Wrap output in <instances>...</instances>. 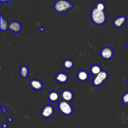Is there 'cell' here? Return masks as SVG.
<instances>
[{
  "instance_id": "cell-2",
  "label": "cell",
  "mask_w": 128,
  "mask_h": 128,
  "mask_svg": "<svg viewBox=\"0 0 128 128\" xmlns=\"http://www.w3.org/2000/svg\"><path fill=\"white\" fill-rule=\"evenodd\" d=\"M72 8V4L68 0H57L54 5V10L58 14L66 12Z\"/></svg>"
},
{
  "instance_id": "cell-25",
  "label": "cell",
  "mask_w": 128,
  "mask_h": 128,
  "mask_svg": "<svg viewBox=\"0 0 128 128\" xmlns=\"http://www.w3.org/2000/svg\"><path fill=\"white\" fill-rule=\"evenodd\" d=\"M126 48H127V49L128 50V42L126 44Z\"/></svg>"
},
{
  "instance_id": "cell-18",
  "label": "cell",
  "mask_w": 128,
  "mask_h": 128,
  "mask_svg": "<svg viewBox=\"0 0 128 128\" xmlns=\"http://www.w3.org/2000/svg\"><path fill=\"white\" fill-rule=\"evenodd\" d=\"M94 7L99 10H103V11H105V10L106 9V6L105 4L102 1L98 2L96 4Z\"/></svg>"
},
{
  "instance_id": "cell-7",
  "label": "cell",
  "mask_w": 128,
  "mask_h": 128,
  "mask_svg": "<svg viewBox=\"0 0 128 128\" xmlns=\"http://www.w3.org/2000/svg\"><path fill=\"white\" fill-rule=\"evenodd\" d=\"M60 97L62 100L70 102L74 99V95L72 90L68 89H65L62 90L61 92Z\"/></svg>"
},
{
  "instance_id": "cell-8",
  "label": "cell",
  "mask_w": 128,
  "mask_h": 128,
  "mask_svg": "<svg viewBox=\"0 0 128 128\" xmlns=\"http://www.w3.org/2000/svg\"><path fill=\"white\" fill-rule=\"evenodd\" d=\"M29 85L31 88L35 90H40L43 88L42 82L38 79H32L29 82Z\"/></svg>"
},
{
  "instance_id": "cell-15",
  "label": "cell",
  "mask_w": 128,
  "mask_h": 128,
  "mask_svg": "<svg viewBox=\"0 0 128 128\" xmlns=\"http://www.w3.org/2000/svg\"><path fill=\"white\" fill-rule=\"evenodd\" d=\"M0 30L2 32H6L8 27V24L6 18L1 14L0 15Z\"/></svg>"
},
{
  "instance_id": "cell-23",
  "label": "cell",
  "mask_w": 128,
  "mask_h": 128,
  "mask_svg": "<svg viewBox=\"0 0 128 128\" xmlns=\"http://www.w3.org/2000/svg\"><path fill=\"white\" fill-rule=\"evenodd\" d=\"M7 121L8 122H11L12 121V118L11 117H8L7 119Z\"/></svg>"
},
{
  "instance_id": "cell-4",
  "label": "cell",
  "mask_w": 128,
  "mask_h": 128,
  "mask_svg": "<svg viewBox=\"0 0 128 128\" xmlns=\"http://www.w3.org/2000/svg\"><path fill=\"white\" fill-rule=\"evenodd\" d=\"M108 74L106 70H102L96 76H94L92 80V84L96 86H100L102 85L104 82L108 79Z\"/></svg>"
},
{
  "instance_id": "cell-1",
  "label": "cell",
  "mask_w": 128,
  "mask_h": 128,
  "mask_svg": "<svg viewBox=\"0 0 128 128\" xmlns=\"http://www.w3.org/2000/svg\"><path fill=\"white\" fill-rule=\"evenodd\" d=\"M90 20L96 26H101L106 20V16L105 11L99 10L94 7L90 12Z\"/></svg>"
},
{
  "instance_id": "cell-24",
  "label": "cell",
  "mask_w": 128,
  "mask_h": 128,
  "mask_svg": "<svg viewBox=\"0 0 128 128\" xmlns=\"http://www.w3.org/2000/svg\"><path fill=\"white\" fill-rule=\"evenodd\" d=\"M39 30L41 32H43L44 31V28L43 27H40L39 28Z\"/></svg>"
},
{
  "instance_id": "cell-13",
  "label": "cell",
  "mask_w": 128,
  "mask_h": 128,
  "mask_svg": "<svg viewBox=\"0 0 128 128\" xmlns=\"http://www.w3.org/2000/svg\"><path fill=\"white\" fill-rule=\"evenodd\" d=\"M126 18L124 16H120L116 17L113 20V24L116 28H120L124 26L126 22Z\"/></svg>"
},
{
  "instance_id": "cell-14",
  "label": "cell",
  "mask_w": 128,
  "mask_h": 128,
  "mask_svg": "<svg viewBox=\"0 0 128 128\" xmlns=\"http://www.w3.org/2000/svg\"><path fill=\"white\" fill-rule=\"evenodd\" d=\"M102 70L101 66L98 64H92L90 68V74L94 76L98 74Z\"/></svg>"
},
{
  "instance_id": "cell-26",
  "label": "cell",
  "mask_w": 128,
  "mask_h": 128,
  "mask_svg": "<svg viewBox=\"0 0 128 128\" xmlns=\"http://www.w3.org/2000/svg\"><path fill=\"white\" fill-rule=\"evenodd\" d=\"M126 82L128 84V76H127V78H126Z\"/></svg>"
},
{
  "instance_id": "cell-5",
  "label": "cell",
  "mask_w": 128,
  "mask_h": 128,
  "mask_svg": "<svg viewBox=\"0 0 128 128\" xmlns=\"http://www.w3.org/2000/svg\"><path fill=\"white\" fill-rule=\"evenodd\" d=\"M100 56L102 59L109 60L112 58L114 56V51L110 46L104 47L100 52Z\"/></svg>"
},
{
  "instance_id": "cell-19",
  "label": "cell",
  "mask_w": 128,
  "mask_h": 128,
  "mask_svg": "<svg viewBox=\"0 0 128 128\" xmlns=\"http://www.w3.org/2000/svg\"><path fill=\"white\" fill-rule=\"evenodd\" d=\"M122 101L126 106H128V92L124 93L122 96Z\"/></svg>"
},
{
  "instance_id": "cell-20",
  "label": "cell",
  "mask_w": 128,
  "mask_h": 128,
  "mask_svg": "<svg viewBox=\"0 0 128 128\" xmlns=\"http://www.w3.org/2000/svg\"><path fill=\"white\" fill-rule=\"evenodd\" d=\"M0 2L2 3H6L8 4H12V1L10 0H0Z\"/></svg>"
},
{
  "instance_id": "cell-3",
  "label": "cell",
  "mask_w": 128,
  "mask_h": 128,
  "mask_svg": "<svg viewBox=\"0 0 128 128\" xmlns=\"http://www.w3.org/2000/svg\"><path fill=\"white\" fill-rule=\"evenodd\" d=\"M58 109L62 114L66 116H69L73 112V108L70 102L64 100H62L58 102Z\"/></svg>"
},
{
  "instance_id": "cell-17",
  "label": "cell",
  "mask_w": 128,
  "mask_h": 128,
  "mask_svg": "<svg viewBox=\"0 0 128 128\" xmlns=\"http://www.w3.org/2000/svg\"><path fill=\"white\" fill-rule=\"evenodd\" d=\"M29 70L27 66L23 65L20 68V76L24 78H26L28 76Z\"/></svg>"
},
{
  "instance_id": "cell-6",
  "label": "cell",
  "mask_w": 128,
  "mask_h": 128,
  "mask_svg": "<svg viewBox=\"0 0 128 128\" xmlns=\"http://www.w3.org/2000/svg\"><path fill=\"white\" fill-rule=\"evenodd\" d=\"M54 107L52 104H47L44 106L41 111V116L45 118H50L54 114Z\"/></svg>"
},
{
  "instance_id": "cell-9",
  "label": "cell",
  "mask_w": 128,
  "mask_h": 128,
  "mask_svg": "<svg viewBox=\"0 0 128 128\" xmlns=\"http://www.w3.org/2000/svg\"><path fill=\"white\" fill-rule=\"evenodd\" d=\"M47 97L49 101L52 103L58 102L61 98L60 94L56 90H52L49 92L47 95Z\"/></svg>"
},
{
  "instance_id": "cell-12",
  "label": "cell",
  "mask_w": 128,
  "mask_h": 128,
  "mask_svg": "<svg viewBox=\"0 0 128 128\" xmlns=\"http://www.w3.org/2000/svg\"><path fill=\"white\" fill-rule=\"evenodd\" d=\"M8 28L10 31L15 33H18L21 30L22 26L18 22L14 20L9 24Z\"/></svg>"
},
{
  "instance_id": "cell-22",
  "label": "cell",
  "mask_w": 128,
  "mask_h": 128,
  "mask_svg": "<svg viewBox=\"0 0 128 128\" xmlns=\"http://www.w3.org/2000/svg\"><path fill=\"white\" fill-rule=\"evenodd\" d=\"M2 128H8V124H7L6 123V122L2 123Z\"/></svg>"
},
{
  "instance_id": "cell-16",
  "label": "cell",
  "mask_w": 128,
  "mask_h": 128,
  "mask_svg": "<svg viewBox=\"0 0 128 128\" xmlns=\"http://www.w3.org/2000/svg\"><path fill=\"white\" fill-rule=\"evenodd\" d=\"M63 67L66 70H70L74 66V62L72 60L67 58L64 60L62 63Z\"/></svg>"
},
{
  "instance_id": "cell-11",
  "label": "cell",
  "mask_w": 128,
  "mask_h": 128,
  "mask_svg": "<svg viewBox=\"0 0 128 128\" xmlns=\"http://www.w3.org/2000/svg\"><path fill=\"white\" fill-rule=\"evenodd\" d=\"M55 80L60 84H65L68 80V76L66 72H60L56 74Z\"/></svg>"
},
{
  "instance_id": "cell-21",
  "label": "cell",
  "mask_w": 128,
  "mask_h": 128,
  "mask_svg": "<svg viewBox=\"0 0 128 128\" xmlns=\"http://www.w3.org/2000/svg\"><path fill=\"white\" fill-rule=\"evenodd\" d=\"M0 108H2V112L6 114V108H5V106H0Z\"/></svg>"
},
{
  "instance_id": "cell-10",
  "label": "cell",
  "mask_w": 128,
  "mask_h": 128,
  "mask_svg": "<svg viewBox=\"0 0 128 128\" xmlns=\"http://www.w3.org/2000/svg\"><path fill=\"white\" fill-rule=\"evenodd\" d=\"M76 78L78 80L84 82L88 80L89 78V74L86 70H81L77 72Z\"/></svg>"
}]
</instances>
